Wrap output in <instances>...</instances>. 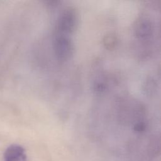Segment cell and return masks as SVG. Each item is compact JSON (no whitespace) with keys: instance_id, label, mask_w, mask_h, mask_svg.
<instances>
[{"instance_id":"3","label":"cell","mask_w":161,"mask_h":161,"mask_svg":"<svg viewBox=\"0 0 161 161\" xmlns=\"http://www.w3.org/2000/svg\"><path fill=\"white\" fill-rule=\"evenodd\" d=\"M4 161H26L25 148L21 145L13 144L9 146L4 153Z\"/></svg>"},{"instance_id":"6","label":"cell","mask_w":161,"mask_h":161,"mask_svg":"<svg viewBox=\"0 0 161 161\" xmlns=\"http://www.w3.org/2000/svg\"><path fill=\"white\" fill-rule=\"evenodd\" d=\"M105 42V45L106 46H114V43H115V38L113 36H109L106 38V40H104Z\"/></svg>"},{"instance_id":"5","label":"cell","mask_w":161,"mask_h":161,"mask_svg":"<svg viewBox=\"0 0 161 161\" xmlns=\"http://www.w3.org/2000/svg\"><path fill=\"white\" fill-rule=\"evenodd\" d=\"M133 129L136 132L138 133L143 132L146 129V125L143 121H138L135 124Z\"/></svg>"},{"instance_id":"2","label":"cell","mask_w":161,"mask_h":161,"mask_svg":"<svg viewBox=\"0 0 161 161\" xmlns=\"http://www.w3.org/2000/svg\"><path fill=\"white\" fill-rule=\"evenodd\" d=\"M54 50L57 57L61 60H67L74 53L72 40L66 35H60L54 41Z\"/></svg>"},{"instance_id":"7","label":"cell","mask_w":161,"mask_h":161,"mask_svg":"<svg viewBox=\"0 0 161 161\" xmlns=\"http://www.w3.org/2000/svg\"><path fill=\"white\" fill-rule=\"evenodd\" d=\"M106 88L105 84L103 82H97L95 84V89L97 92H102Z\"/></svg>"},{"instance_id":"1","label":"cell","mask_w":161,"mask_h":161,"mask_svg":"<svg viewBox=\"0 0 161 161\" xmlns=\"http://www.w3.org/2000/svg\"><path fill=\"white\" fill-rule=\"evenodd\" d=\"M77 21V14L72 8L65 9L59 16L57 27L61 35H65L72 33L76 26Z\"/></svg>"},{"instance_id":"4","label":"cell","mask_w":161,"mask_h":161,"mask_svg":"<svg viewBox=\"0 0 161 161\" xmlns=\"http://www.w3.org/2000/svg\"><path fill=\"white\" fill-rule=\"evenodd\" d=\"M135 35L140 39L149 38L152 33V25L151 21L147 18L138 20L135 26Z\"/></svg>"}]
</instances>
